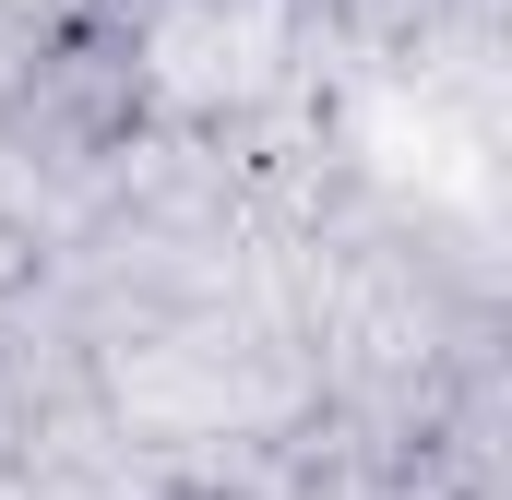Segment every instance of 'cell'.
I'll list each match as a JSON object with an SVG mask.
<instances>
[]
</instances>
